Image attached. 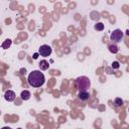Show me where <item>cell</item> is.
I'll return each mask as SVG.
<instances>
[{"label":"cell","instance_id":"cell-1","mask_svg":"<svg viewBox=\"0 0 129 129\" xmlns=\"http://www.w3.org/2000/svg\"><path fill=\"white\" fill-rule=\"evenodd\" d=\"M27 81H28V84L31 87L39 88L44 84L45 78H44V75L40 71H32L29 74V76L27 78Z\"/></svg>","mask_w":129,"mask_h":129},{"label":"cell","instance_id":"cell-2","mask_svg":"<svg viewBox=\"0 0 129 129\" xmlns=\"http://www.w3.org/2000/svg\"><path fill=\"white\" fill-rule=\"evenodd\" d=\"M75 87L79 90V92L88 91V89H90V87H91V82H90L89 78L82 76L75 80Z\"/></svg>","mask_w":129,"mask_h":129},{"label":"cell","instance_id":"cell-3","mask_svg":"<svg viewBox=\"0 0 129 129\" xmlns=\"http://www.w3.org/2000/svg\"><path fill=\"white\" fill-rule=\"evenodd\" d=\"M123 35H124V33H123V31H122L121 29H115V30L111 33L110 39H111L113 42H119V41H121V39L123 38Z\"/></svg>","mask_w":129,"mask_h":129},{"label":"cell","instance_id":"cell-4","mask_svg":"<svg viewBox=\"0 0 129 129\" xmlns=\"http://www.w3.org/2000/svg\"><path fill=\"white\" fill-rule=\"evenodd\" d=\"M38 53H39L41 56L46 57V56L50 55V53H51V47H50L49 45H47V44H43V45H41V46L39 47Z\"/></svg>","mask_w":129,"mask_h":129},{"label":"cell","instance_id":"cell-5","mask_svg":"<svg viewBox=\"0 0 129 129\" xmlns=\"http://www.w3.org/2000/svg\"><path fill=\"white\" fill-rule=\"evenodd\" d=\"M15 97H16V96H15V93H14L13 91H10V90L6 91L5 94H4V99H5L6 101H8V102H12V101H14Z\"/></svg>","mask_w":129,"mask_h":129},{"label":"cell","instance_id":"cell-6","mask_svg":"<svg viewBox=\"0 0 129 129\" xmlns=\"http://www.w3.org/2000/svg\"><path fill=\"white\" fill-rule=\"evenodd\" d=\"M78 97H79V99L82 100V101H87V100H89V98H90V94H89L88 91H82V92H79Z\"/></svg>","mask_w":129,"mask_h":129},{"label":"cell","instance_id":"cell-7","mask_svg":"<svg viewBox=\"0 0 129 129\" xmlns=\"http://www.w3.org/2000/svg\"><path fill=\"white\" fill-rule=\"evenodd\" d=\"M39 68H40V70H42V71H46V70L49 68V63H48L45 59H42V60L39 61Z\"/></svg>","mask_w":129,"mask_h":129},{"label":"cell","instance_id":"cell-8","mask_svg":"<svg viewBox=\"0 0 129 129\" xmlns=\"http://www.w3.org/2000/svg\"><path fill=\"white\" fill-rule=\"evenodd\" d=\"M20 97H21V99H22V100L27 101V100H29V98H30V93H29L28 91L24 90V91H22V92H21Z\"/></svg>","mask_w":129,"mask_h":129},{"label":"cell","instance_id":"cell-9","mask_svg":"<svg viewBox=\"0 0 129 129\" xmlns=\"http://www.w3.org/2000/svg\"><path fill=\"white\" fill-rule=\"evenodd\" d=\"M11 43H12V40H11V39H9V38H7V39H5V40L3 41V43L1 44V47H2V48H4V49H6V48L10 47Z\"/></svg>","mask_w":129,"mask_h":129},{"label":"cell","instance_id":"cell-10","mask_svg":"<svg viewBox=\"0 0 129 129\" xmlns=\"http://www.w3.org/2000/svg\"><path fill=\"white\" fill-rule=\"evenodd\" d=\"M109 50H110V52H112V53H117L118 52V46L116 45V44H110L109 45Z\"/></svg>","mask_w":129,"mask_h":129},{"label":"cell","instance_id":"cell-11","mask_svg":"<svg viewBox=\"0 0 129 129\" xmlns=\"http://www.w3.org/2000/svg\"><path fill=\"white\" fill-rule=\"evenodd\" d=\"M114 105L116 107H121L123 105V100L121 98H115L114 99Z\"/></svg>","mask_w":129,"mask_h":129},{"label":"cell","instance_id":"cell-12","mask_svg":"<svg viewBox=\"0 0 129 129\" xmlns=\"http://www.w3.org/2000/svg\"><path fill=\"white\" fill-rule=\"evenodd\" d=\"M94 28H95L96 30H99V31H102V30L104 29V24H103L102 22H98V23H96V24H95V26H94Z\"/></svg>","mask_w":129,"mask_h":129},{"label":"cell","instance_id":"cell-13","mask_svg":"<svg viewBox=\"0 0 129 129\" xmlns=\"http://www.w3.org/2000/svg\"><path fill=\"white\" fill-rule=\"evenodd\" d=\"M112 68H113V69H118V68H119V62H118V61H113Z\"/></svg>","mask_w":129,"mask_h":129},{"label":"cell","instance_id":"cell-14","mask_svg":"<svg viewBox=\"0 0 129 129\" xmlns=\"http://www.w3.org/2000/svg\"><path fill=\"white\" fill-rule=\"evenodd\" d=\"M38 54H39V53H34V54H33V58L36 59V58L38 57Z\"/></svg>","mask_w":129,"mask_h":129},{"label":"cell","instance_id":"cell-15","mask_svg":"<svg viewBox=\"0 0 129 129\" xmlns=\"http://www.w3.org/2000/svg\"><path fill=\"white\" fill-rule=\"evenodd\" d=\"M2 129H11V128H10V127H3Z\"/></svg>","mask_w":129,"mask_h":129},{"label":"cell","instance_id":"cell-16","mask_svg":"<svg viewBox=\"0 0 129 129\" xmlns=\"http://www.w3.org/2000/svg\"><path fill=\"white\" fill-rule=\"evenodd\" d=\"M126 34H127V35H129V29H127V31H126Z\"/></svg>","mask_w":129,"mask_h":129},{"label":"cell","instance_id":"cell-17","mask_svg":"<svg viewBox=\"0 0 129 129\" xmlns=\"http://www.w3.org/2000/svg\"><path fill=\"white\" fill-rule=\"evenodd\" d=\"M17 129H21V128H17Z\"/></svg>","mask_w":129,"mask_h":129},{"label":"cell","instance_id":"cell-18","mask_svg":"<svg viewBox=\"0 0 129 129\" xmlns=\"http://www.w3.org/2000/svg\"><path fill=\"white\" fill-rule=\"evenodd\" d=\"M128 112H129V108H128Z\"/></svg>","mask_w":129,"mask_h":129}]
</instances>
